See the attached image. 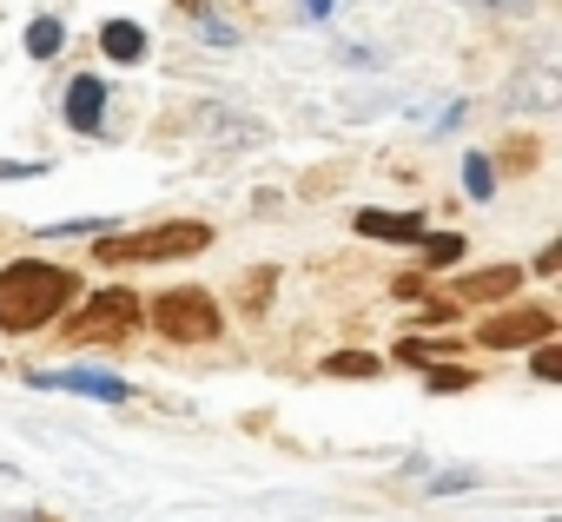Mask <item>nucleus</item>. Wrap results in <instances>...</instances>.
Instances as JSON below:
<instances>
[{"mask_svg": "<svg viewBox=\"0 0 562 522\" xmlns=\"http://www.w3.org/2000/svg\"><path fill=\"white\" fill-rule=\"evenodd\" d=\"M74 298H80V272L47 265V258H14L0 272V331L27 338V331L54 325L60 311H74Z\"/></svg>", "mask_w": 562, "mask_h": 522, "instance_id": "obj_1", "label": "nucleus"}, {"mask_svg": "<svg viewBox=\"0 0 562 522\" xmlns=\"http://www.w3.org/2000/svg\"><path fill=\"white\" fill-rule=\"evenodd\" d=\"M205 245H212L205 218H166V225H146V231H106L93 265H166V258H192Z\"/></svg>", "mask_w": 562, "mask_h": 522, "instance_id": "obj_2", "label": "nucleus"}, {"mask_svg": "<svg viewBox=\"0 0 562 522\" xmlns=\"http://www.w3.org/2000/svg\"><path fill=\"white\" fill-rule=\"evenodd\" d=\"M139 318H146L139 292L106 285V292H93V298L67 318V344H126V338L139 331Z\"/></svg>", "mask_w": 562, "mask_h": 522, "instance_id": "obj_3", "label": "nucleus"}, {"mask_svg": "<svg viewBox=\"0 0 562 522\" xmlns=\"http://www.w3.org/2000/svg\"><path fill=\"white\" fill-rule=\"evenodd\" d=\"M146 318H153V331L159 338H172V344H212L218 338V305H212V292H199V285H179V292H166V298H153L146 305Z\"/></svg>", "mask_w": 562, "mask_h": 522, "instance_id": "obj_4", "label": "nucleus"}, {"mask_svg": "<svg viewBox=\"0 0 562 522\" xmlns=\"http://www.w3.org/2000/svg\"><path fill=\"white\" fill-rule=\"evenodd\" d=\"M490 351H516V344H549L555 338V311L549 305H516V311H496L483 331H476Z\"/></svg>", "mask_w": 562, "mask_h": 522, "instance_id": "obj_5", "label": "nucleus"}, {"mask_svg": "<svg viewBox=\"0 0 562 522\" xmlns=\"http://www.w3.org/2000/svg\"><path fill=\"white\" fill-rule=\"evenodd\" d=\"M27 384L34 390H80V397H100V404H133V384L126 377H106V371H41Z\"/></svg>", "mask_w": 562, "mask_h": 522, "instance_id": "obj_6", "label": "nucleus"}, {"mask_svg": "<svg viewBox=\"0 0 562 522\" xmlns=\"http://www.w3.org/2000/svg\"><path fill=\"white\" fill-rule=\"evenodd\" d=\"M522 285V272L516 265H490V272H463L457 285H450V298L443 305H496V298H509Z\"/></svg>", "mask_w": 562, "mask_h": 522, "instance_id": "obj_7", "label": "nucleus"}, {"mask_svg": "<svg viewBox=\"0 0 562 522\" xmlns=\"http://www.w3.org/2000/svg\"><path fill=\"white\" fill-rule=\"evenodd\" d=\"M100 120H106V87L93 73H74L67 80V126L74 133H100Z\"/></svg>", "mask_w": 562, "mask_h": 522, "instance_id": "obj_8", "label": "nucleus"}, {"mask_svg": "<svg viewBox=\"0 0 562 522\" xmlns=\"http://www.w3.org/2000/svg\"><path fill=\"white\" fill-rule=\"evenodd\" d=\"M100 54L120 60V67H139V60H146V27H139V21H106V27H100Z\"/></svg>", "mask_w": 562, "mask_h": 522, "instance_id": "obj_9", "label": "nucleus"}, {"mask_svg": "<svg viewBox=\"0 0 562 522\" xmlns=\"http://www.w3.org/2000/svg\"><path fill=\"white\" fill-rule=\"evenodd\" d=\"M358 231L364 238H391V245H417L424 238V218L417 212H358Z\"/></svg>", "mask_w": 562, "mask_h": 522, "instance_id": "obj_10", "label": "nucleus"}, {"mask_svg": "<svg viewBox=\"0 0 562 522\" xmlns=\"http://www.w3.org/2000/svg\"><path fill=\"white\" fill-rule=\"evenodd\" d=\"M60 41H67V27H60L54 14H41V21L27 27V54H34V60H54V54H60Z\"/></svg>", "mask_w": 562, "mask_h": 522, "instance_id": "obj_11", "label": "nucleus"}, {"mask_svg": "<svg viewBox=\"0 0 562 522\" xmlns=\"http://www.w3.org/2000/svg\"><path fill=\"white\" fill-rule=\"evenodd\" d=\"M496 159H503V172H536L542 146H536L529 133H516V139H503V146H496Z\"/></svg>", "mask_w": 562, "mask_h": 522, "instance_id": "obj_12", "label": "nucleus"}, {"mask_svg": "<svg viewBox=\"0 0 562 522\" xmlns=\"http://www.w3.org/2000/svg\"><path fill=\"white\" fill-rule=\"evenodd\" d=\"M417 245H424V265L430 272H443V265L463 258V231H437V238H417Z\"/></svg>", "mask_w": 562, "mask_h": 522, "instance_id": "obj_13", "label": "nucleus"}, {"mask_svg": "<svg viewBox=\"0 0 562 522\" xmlns=\"http://www.w3.org/2000/svg\"><path fill=\"white\" fill-rule=\"evenodd\" d=\"M463 192H470V198H490V192H496V166H490L483 152H463Z\"/></svg>", "mask_w": 562, "mask_h": 522, "instance_id": "obj_14", "label": "nucleus"}, {"mask_svg": "<svg viewBox=\"0 0 562 522\" xmlns=\"http://www.w3.org/2000/svg\"><path fill=\"white\" fill-rule=\"evenodd\" d=\"M325 371H331V377H378L384 364H378L371 351H338V358H325Z\"/></svg>", "mask_w": 562, "mask_h": 522, "instance_id": "obj_15", "label": "nucleus"}, {"mask_svg": "<svg viewBox=\"0 0 562 522\" xmlns=\"http://www.w3.org/2000/svg\"><path fill=\"white\" fill-rule=\"evenodd\" d=\"M437 351H457V338H437V344H397V364H424Z\"/></svg>", "mask_w": 562, "mask_h": 522, "instance_id": "obj_16", "label": "nucleus"}, {"mask_svg": "<svg viewBox=\"0 0 562 522\" xmlns=\"http://www.w3.org/2000/svg\"><path fill=\"white\" fill-rule=\"evenodd\" d=\"M529 371H536V377H542V384H555V377H562V351H555V344H542V351H536V364H529Z\"/></svg>", "mask_w": 562, "mask_h": 522, "instance_id": "obj_17", "label": "nucleus"}, {"mask_svg": "<svg viewBox=\"0 0 562 522\" xmlns=\"http://www.w3.org/2000/svg\"><path fill=\"white\" fill-rule=\"evenodd\" d=\"M265 298H271V272H258L251 285H238V305H251V311H258Z\"/></svg>", "mask_w": 562, "mask_h": 522, "instance_id": "obj_18", "label": "nucleus"}, {"mask_svg": "<svg viewBox=\"0 0 562 522\" xmlns=\"http://www.w3.org/2000/svg\"><path fill=\"white\" fill-rule=\"evenodd\" d=\"M463 384H470V371H437L430 377V390H463Z\"/></svg>", "mask_w": 562, "mask_h": 522, "instance_id": "obj_19", "label": "nucleus"}, {"mask_svg": "<svg viewBox=\"0 0 562 522\" xmlns=\"http://www.w3.org/2000/svg\"><path fill=\"white\" fill-rule=\"evenodd\" d=\"M305 14H312V21H325V14H331V0H305Z\"/></svg>", "mask_w": 562, "mask_h": 522, "instance_id": "obj_20", "label": "nucleus"}, {"mask_svg": "<svg viewBox=\"0 0 562 522\" xmlns=\"http://www.w3.org/2000/svg\"><path fill=\"white\" fill-rule=\"evenodd\" d=\"M27 172H41V166H0V179H27Z\"/></svg>", "mask_w": 562, "mask_h": 522, "instance_id": "obj_21", "label": "nucleus"}, {"mask_svg": "<svg viewBox=\"0 0 562 522\" xmlns=\"http://www.w3.org/2000/svg\"><path fill=\"white\" fill-rule=\"evenodd\" d=\"M8 522H54V515H8Z\"/></svg>", "mask_w": 562, "mask_h": 522, "instance_id": "obj_22", "label": "nucleus"}, {"mask_svg": "<svg viewBox=\"0 0 562 522\" xmlns=\"http://www.w3.org/2000/svg\"><path fill=\"white\" fill-rule=\"evenodd\" d=\"M490 8H522V0H490Z\"/></svg>", "mask_w": 562, "mask_h": 522, "instance_id": "obj_23", "label": "nucleus"}]
</instances>
